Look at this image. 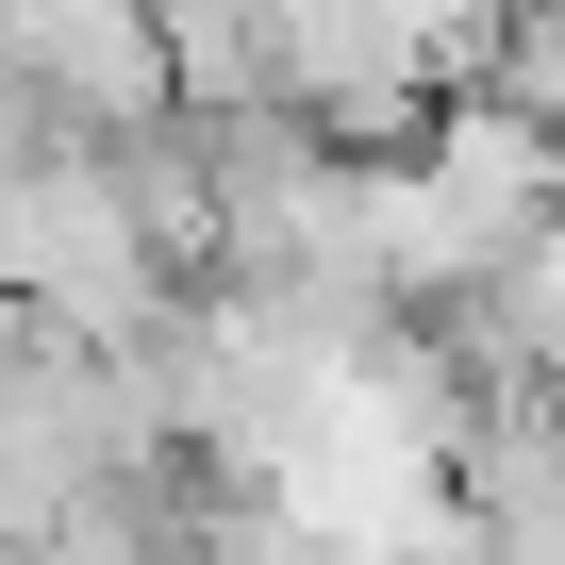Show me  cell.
Masks as SVG:
<instances>
[{"instance_id":"cell-1","label":"cell","mask_w":565,"mask_h":565,"mask_svg":"<svg viewBox=\"0 0 565 565\" xmlns=\"http://www.w3.org/2000/svg\"><path fill=\"white\" fill-rule=\"evenodd\" d=\"M167 300H183V266L150 249V216H134L117 150L51 134V150L18 167V200H0V317H34V333H84V350H134Z\"/></svg>"},{"instance_id":"cell-2","label":"cell","mask_w":565,"mask_h":565,"mask_svg":"<svg viewBox=\"0 0 565 565\" xmlns=\"http://www.w3.org/2000/svg\"><path fill=\"white\" fill-rule=\"evenodd\" d=\"M466 84H449V51L416 34V0H282V117H317V150H399V134H433Z\"/></svg>"}]
</instances>
